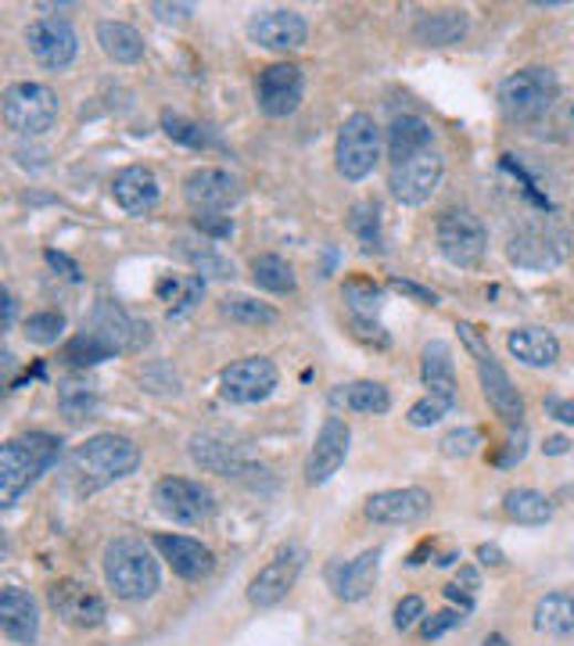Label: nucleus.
<instances>
[{"label": "nucleus", "mask_w": 574, "mask_h": 646, "mask_svg": "<svg viewBox=\"0 0 574 646\" xmlns=\"http://www.w3.org/2000/svg\"><path fill=\"white\" fill-rule=\"evenodd\" d=\"M101 567H105L108 590L126 600V604H140V600H152L161 585V571L152 546L144 539L134 535H115L105 556H101Z\"/></svg>", "instance_id": "f257e3e1"}, {"label": "nucleus", "mask_w": 574, "mask_h": 646, "mask_svg": "<svg viewBox=\"0 0 574 646\" xmlns=\"http://www.w3.org/2000/svg\"><path fill=\"white\" fill-rule=\"evenodd\" d=\"M69 467H72V475L80 478L83 492H94V489H105V485L134 475L140 467V446L126 435L101 431L72 449Z\"/></svg>", "instance_id": "f03ea898"}, {"label": "nucleus", "mask_w": 574, "mask_h": 646, "mask_svg": "<svg viewBox=\"0 0 574 646\" xmlns=\"http://www.w3.org/2000/svg\"><path fill=\"white\" fill-rule=\"evenodd\" d=\"M62 457V438L48 431H29L22 438H8L0 449V507H14L19 496L33 485L43 471H51Z\"/></svg>", "instance_id": "7ed1b4c3"}, {"label": "nucleus", "mask_w": 574, "mask_h": 646, "mask_svg": "<svg viewBox=\"0 0 574 646\" xmlns=\"http://www.w3.org/2000/svg\"><path fill=\"white\" fill-rule=\"evenodd\" d=\"M561 101V76L550 65H528L499 83V108L510 123H539Z\"/></svg>", "instance_id": "20e7f679"}, {"label": "nucleus", "mask_w": 574, "mask_h": 646, "mask_svg": "<svg viewBox=\"0 0 574 646\" xmlns=\"http://www.w3.org/2000/svg\"><path fill=\"white\" fill-rule=\"evenodd\" d=\"M0 112H4V126L11 134L36 140L58 126V94L48 83L33 80L8 83L4 94H0Z\"/></svg>", "instance_id": "39448f33"}, {"label": "nucleus", "mask_w": 574, "mask_h": 646, "mask_svg": "<svg viewBox=\"0 0 574 646\" xmlns=\"http://www.w3.org/2000/svg\"><path fill=\"white\" fill-rule=\"evenodd\" d=\"M435 241L441 259L456 270H474L489 252V227L481 223L478 212L470 209H449L438 216Z\"/></svg>", "instance_id": "423d86ee"}, {"label": "nucleus", "mask_w": 574, "mask_h": 646, "mask_svg": "<svg viewBox=\"0 0 574 646\" xmlns=\"http://www.w3.org/2000/svg\"><path fill=\"white\" fill-rule=\"evenodd\" d=\"M377 158H380V126L374 123V115H366V112L348 115L342 129H337V144H334L337 173H342L345 180L359 184L374 173Z\"/></svg>", "instance_id": "0eeeda50"}, {"label": "nucleus", "mask_w": 574, "mask_h": 646, "mask_svg": "<svg viewBox=\"0 0 574 646\" xmlns=\"http://www.w3.org/2000/svg\"><path fill=\"white\" fill-rule=\"evenodd\" d=\"M152 503L158 507L161 518H169L176 524H201L216 513V496L209 485L180 475L158 478L152 489Z\"/></svg>", "instance_id": "6e6552de"}, {"label": "nucleus", "mask_w": 574, "mask_h": 646, "mask_svg": "<svg viewBox=\"0 0 574 646\" xmlns=\"http://www.w3.org/2000/svg\"><path fill=\"white\" fill-rule=\"evenodd\" d=\"M276 381H281V371H276L273 360L244 356L238 363L223 366V374H219V395L233 406H255L262 399H270Z\"/></svg>", "instance_id": "1a4fd4ad"}, {"label": "nucleus", "mask_w": 574, "mask_h": 646, "mask_svg": "<svg viewBox=\"0 0 574 646\" xmlns=\"http://www.w3.org/2000/svg\"><path fill=\"white\" fill-rule=\"evenodd\" d=\"M441 176H446V158H441L438 148H428V152H420L414 158L392 162L388 187L403 205H424V201H431V195L441 184Z\"/></svg>", "instance_id": "9d476101"}, {"label": "nucleus", "mask_w": 574, "mask_h": 646, "mask_svg": "<svg viewBox=\"0 0 574 646\" xmlns=\"http://www.w3.org/2000/svg\"><path fill=\"white\" fill-rule=\"evenodd\" d=\"M302 94H305V76L294 62H273L255 80V105L270 119H288V115L299 112Z\"/></svg>", "instance_id": "9b49d317"}, {"label": "nucleus", "mask_w": 574, "mask_h": 646, "mask_svg": "<svg viewBox=\"0 0 574 646\" xmlns=\"http://www.w3.org/2000/svg\"><path fill=\"white\" fill-rule=\"evenodd\" d=\"M25 43H29V54L51 72H65L80 54L76 29H72L69 19H58V14H43V19L29 22Z\"/></svg>", "instance_id": "f8f14e48"}, {"label": "nucleus", "mask_w": 574, "mask_h": 646, "mask_svg": "<svg viewBox=\"0 0 574 646\" xmlns=\"http://www.w3.org/2000/svg\"><path fill=\"white\" fill-rule=\"evenodd\" d=\"M302 567H305V550L302 546H284L267 567L255 571L252 582H248V604L259 607V611H270L276 604H284L288 593L299 585Z\"/></svg>", "instance_id": "ddd939ff"}, {"label": "nucleus", "mask_w": 574, "mask_h": 646, "mask_svg": "<svg viewBox=\"0 0 574 646\" xmlns=\"http://www.w3.org/2000/svg\"><path fill=\"white\" fill-rule=\"evenodd\" d=\"M83 331L97 334L115 356H119V352H140L147 342H152V323L134 320L126 310H119V305L105 302V299H101L91 310V316L83 320Z\"/></svg>", "instance_id": "4468645a"}, {"label": "nucleus", "mask_w": 574, "mask_h": 646, "mask_svg": "<svg viewBox=\"0 0 574 646\" xmlns=\"http://www.w3.org/2000/svg\"><path fill=\"white\" fill-rule=\"evenodd\" d=\"M184 198L195 209V216H223L241 201V180L227 169L201 166L195 173H187Z\"/></svg>", "instance_id": "2eb2a0df"}, {"label": "nucleus", "mask_w": 574, "mask_h": 646, "mask_svg": "<svg viewBox=\"0 0 574 646\" xmlns=\"http://www.w3.org/2000/svg\"><path fill=\"white\" fill-rule=\"evenodd\" d=\"M190 460H195L201 471L219 475V478H248V475H262V463H255L252 457L244 452V446L230 442L223 435H212V431H201V435H190L187 442Z\"/></svg>", "instance_id": "dca6fc26"}, {"label": "nucleus", "mask_w": 574, "mask_h": 646, "mask_svg": "<svg viewBox=\"0 0 574 646\" xmlns=\"http://www.w3.org/2000/svg\"><path fill=\"white\" fill-rule=\"evenodd\" d=\"M507 259L518 270L550 273L564 262V233H556L553 227H521L518 233H510Z\"/></svg>", "instance_id": "f3484780"}, {"label": "nucleus", "mask_w": 574, "mask_h": 646, "mask_svg": "<svg viewBox=\"0 0 574 646\" xmlns=\"http://www.w3.org/2000/svg\"><path fill=\"white\" fill-rule=\"evenodd\" d=\"M248 40L262 51L288 54V51L305 48L309 25H305L302 14L291 11V8H267V11H255L252 19H248Z\"/></svg>", "instance_id": "a211bd4d"}, {"label": "nucleus", "mask_w": 574, "mask_h": 646, "mask_svg": "<svg viewBox=\"0 0 574 646\" xmlns=\"http://www.w3.org/2000/svg\"><path fill=\"white\" fill-rule=\"evenodd\" d=\"M435 499L420 485H406V489H385L366 499V521L374 524H417L431 513Z\"/></svg>", "instance_id": "6ab92c4d"}, {"label": "nucleus", "mask_w": 574, "mask_h": 646, "mask_svg": "<svg viewBox=\"0 0 574 646\" xmlns=\"http://www.w3.org/2000/svg\"><path fill=\"white\" fill-rule=\"evenodd\" d=\"M348 449H352V428L342 417H327V420H323L320 435H316L313 449H309L305 481L309 485H327L345 467Z\"/></svg>", "instance_id": "aec40b11"}, {"label": "nucleus", "mask_w": 574, "mask_h": 646, "mask_svg": "<svg viewBox=\"0 0 574 646\" xmlns=\"http://www.w3.org/2000/svg\"><path fill=\"white\" fill-rule=\"evenodd\" d=\"M48 604H51V611L58 614V618H62L65 625H72V628H97L101 622L108 618L105 600H101L97 593H91L76 579H58L48 590Z\"/></svg>", "instance_id": "412c9836"}, {"label": "nucleus", "mask_w": 574, "mask_h": 646, "mask_svg": "<svg viewBox=\"0 0 574 646\" xmlns=\"http://www.w3.org/2000/svg\"><path fill=\"white\" fill-rule=\"evenodd\" d=\"M152 546L161 553V561H169V567L180 575L184 582H201L209 579L216 571V556L205 542L190 539V535H169V532H158L152 539Z\"/></svg>", "instance_id": "4be33fe9"}, {"label": "nucleus", "mask_w": 574, "mask_h": 646, "mask_svg": "<svg viewBox=\"0 0 574 646\" xmlns=\"http://www.w3.org/2000/svg\"><path fill=\"white\" fill-rule=\"evenodd\" d=\"M0 633L19 646H36L40 639V607L33 593H25L22 585L0 590Z\"/></svg>", "instance_id": "5701e85b"}, {"label": "nucleus", "mask_w": 574, "mask_h": 646, "mask_svg": "<svg viewBox=\"0 0 574 646\" xmlns=\"http://www.w3.org/2000/svg\"><path fill=\"white\" fill-rule=\"evenodd\" d=\"M377 567H380V550H363L356 561H334L327 567V582L334 596L345 600V604H359V600L374 593Z\"/></svg>", "instance_id": "b1692460"}, {"label": "nucleus", "mask_w": 574, "mask_h": 646, "mask_svg": "<svg viewBox=\"0 0 574 646\" xmlns=\"http://www.w3.org/2000/svg\"><path fill=\"white\" fill-rule=\"evenodd\" d=\"M478 371V381H481V392L484 399H489V406L495 409V417H503L510 428H518V424H524V395L518 392V385L510 381V374L499 366L495 356L489 360H478L474 363Z\"/></svg>", "instance_id": "393cba45"}, {"label": "nucleus", "mask_w": 574, "mask_h": 646, "mask_svg": "<svg viewBox=\"0 0 574 646\" xmlns=\"http://www.w3.org/2000/svg\"><path fill=\"white\" fill-rule=\"evenodd\" d=\"M112 198L126 216H147L161 198L158 176L147 166H126L112 176Z\"/></svg>", "instance_id": "a878e982"}, {"label": "nucleus", "mask_w": 574, "mask_h": 646, "mask_svg": "<svg viewBox=\"0 0 574 646\" xmlns=\"http://www.w3.org/2000/svg\"><path fill=\"white\" fill-rule=\"evenodd\" d=\"M510 356L532 366V371H550V366L561 360V337L546 327H518L507 334Z\"/></svg>", "instance_id": "bb28decb"}, {"label": "nucleus", "mask_w": 574, "mask_h": 646, "mask_svg": "<svg viewBox=\"0 0 574 646\" xmlns=\"http://www.w3.org/2000/svg\"><path fill=\"white\" fill-rule=\"evenodd\" d=\"M420 381L431 395L441 399L460 403V388H456V363H452V348L446 342H428L420 352Z\"/></svg>", "instance_id": "cd10ccee"}, {"label": "nucleus", "mask_w": 574, "mask_h": 646, "mask_svg": "<svg viewBox=\"0 0 574 646\" xmlns=\"http://www.w3.org/2000/svg\"><path fill=\"white\" fill-rule=\"evenodd\" d=\"M334 409H348V414H388L392 409V392L380 381H348L331 392Z\"/></svg>", "instance_id": "c85d7f7f"}, {"label": "nucleus", "mask_w": 574, "mask_h": 646, "mask_svg": "<svg viewBox=\"0 0 574 646\" xmlns=\"http://www.w3.org/2000/svg\"><path fill=\"white\" fill-rule=\"evenodd\" d=\"M428 148H435L431 123L420 119V115H395L392 126H388V158L403 162V158H414Z\"/></svg>", "instance_id": "c756f323"}, {"label": "nucleus", "mask_w": 574, "mask_h": 646, "mask_svg": "<svg viewBox=\"0 0 574 646\" xmlns=\"http://www.w3.org/2000/svg\"><path fill=\"white\" fill-rule=\"evenodd\" d=\"M467 11H428L420 14L417 25H414V40L420 48H452V43H460L467 37Z\"/></svg>", "instance_id": "7c9ffc66"}, {"label": "nucleus", "mask_w": 574, "mask_h": 646, "mask_svg": "<svg viewBox=\"0 0 574 646\" xmlns=\"http://www.w3.org/2000/svg\"><path fill=\"white\" fill-rule=\"evenodd\" d=\"M532 625L542 636H556V639L571 636L574 633V596L564 590L539 596V604L532 611Z\"/></svg>", "instance_id": "2f4dec72"}, {"label": "nucleus", "mask_w": 574, "mask_h": 646, "mask_svg": "<svg viewBox=\"0 0 574 646\" xmlns=\"http://www.w3.org/2000/svg\"><path fill=\"white\" fill-rule=\"evenodd\" d=\"M97 43L119 65H137L144 58V37L129 22H115V19L97 22Z\"/></svg>", "instance_id": "473e14b6"}, {"label": "nucleus", "mask_w": 574, "mask_h": 646, "mask_svg": "<svg viewBox=\"0 0 574 646\" xmlns=\"http://www.w3.org/2000/svg\"><path fill=\"white\" fill-rule=\"evenodd\" d=\"M155 295L158 302L169 305V320L190 313L205 295V281L198 273H166L161 281L155 284Z\"/></svg>", "instance_id": "72a5a7b5"}, {"label": "nucleus", "mask_w": 574, "mask_h": 646, "mask_svg": "<svg viewBox=\"0 0 574 646\" xmlns=\"http://www.w3.org/2000/svg\"><path fill=\"white\" fill-rule=\"evenodd\" d=\"M97 406H101L97 388L86 377H65L62 385H58V409H62V417H69L72 424L91 420L97 414Z\"/></svg>", "instance_id": "f704fd0d"}, {"label": "nucleus", "mask_w": 574, "mask_h": 646, "mask_svg": "<svg viewBox=\"0 0 574 646\" xmlns=\"http://www.w3.org/2000/svg\"><path fill=\"white\" fill-rule=\"evenodd\" d=\"M161 129H166V137L184 144V148H195V152H205V148H223V140L209 126V123H195L187 119V115H176V112H161Z\"/></svg>", "instance_id": "c9c22d12"}, {"label": "nucleus", "mask_w": 574, "mask_h": 646, "mask_svg": "<svg viewBox=\"0 0 574 646\" xmlns=\"http://www.w3.org/2000/svg\"><path fill=\"white\" fill-rule=\"evenodd\" d=\"M503 513L510 521L535 528V524H546L553 518V503L539 489H510L503 496Z\"/></svg>", "instance_id": "e433bc0d"}, {"label": "nucleus", "mask_w": 574, "mask_h": 646, "mask_svg": "<svg viewBox=\"0 0 574 646\" xmlns=\"http://www.w3.org/2000/svg\"><path fill=\"white\" fill-rule=\"evenodd\" d=\"M348 230L363 244V252L380 256L385 252V233H380V205L377 201H356L348 209Z\"/></svg>", "instance_id": "4c0bfd02"}, {"label": "nucleus", "mask_w": 574, "mask_h": 646, "mask_svg": "<svg viewBox=\"0 0 574 646\" xmlns=\"http://www.w3.org/2000/svg\"><path fill=\"white\" fill-rule=\"evenodd\" d=\"M180 244V256L190 262V270H195L201 281L205 277H216V281H233V262L227 256H219L212 241H176Z\"/></svg>", "instance_id": "58836bf2"}, {"label": "nucleus", "mask_w": 574, "mask_h": 646, "mask_svg": "<svg viewBox=\"0 0 574 646\" xmlns=\"http://www.w3.org/2000/svg\"><path fill=\"white\" fill-rule=\"evenodd\" d=\"M252 281L255 288L270 291V295H291L294 291V270L291 262L281 259V256H255L252 259Z\"/></svg>", "instance_id": "ea45409f"}, {"label": "nucleus", "mask_w": 574, "mask_h": 646, "mask_svg": "<svg viewBox=\"0 0 574 646\" xmlns=\"http://www.w3.org/2000/svg\"><path fill=\"white\" fill-rule=\"evenodd\" d=\"M219 313L233 323H244V327H267V323H276V310L259 299H248V295H227L219 302Z\"/></svg>", "instance_id": "a19ab883"}, {"label": "nucleus", "mask_w": 574, "mask_h": 646, "mask_svg": "<svg viewBox=\"0 0 574 646\" xmlns=\"http://www.w3.org/2000/svg\"><path fill=\"white\" fill-rule=\"evenodd\" d=\"M112 356H115V352L105 342H101L97 334H91V331H80L76 337H69V345H65V363L69 366H80V371L105 363Z\"/></svg>", "instance_id": "79ce46f5"}, {"label": "nucleus", "mask_w": 574, "mask_h": 646, "mask_svg": "<svg viewBox=\"0 0 574 646\" xmlns=\"http://www.w3.org/2000/svg\"><path fill=\"white\" fill-rule=\"evenodd\" d=\"M65 327H69L65 313H54V310L33 313V316H25V342H33L40 348H51L65 337Z\"/></svg>", "instance_id": "37998d69"}, {"label": "nucleus", "mask_w": 574, "mask_h": 646, "mask_svg": "<svg viewBox=\"0 0 574 646\" xmlns=\"http://www.w3.org/2000/svg\"><path fill=\"white\" fill-rule=\"evenodd\" d=\"M342 295L348 302L352 316H363V320H374L380 313V288L374 281H345Z\"/></svg>", "instance_id": "c03bdc74"}, {"label": "nucleus", "mask_w": 574, "mask_h": 646, "mask_svg": "<svg viewBox=\"0 0 574 646\" xmlns=\"http://www.w3.org/2000/svg\"><path fill=\"white\" fill-rule=\"evenodd\" d=\"M456 409V403L452 399H441V395H424V399H417L414 406H409V414H406V420H409V428H435V424L441 420V417H449Z\"/></svg>", "instance_id": "a18cd8bd"}, {"label": "nucleus", "mask_w": 574, "mask_h": 646, "mask_svg": "<svg viewBox=\"0 0 574 646\" xmlns=\"http://www.w3.org/2000/svg\"><path fill=\"white\" fill-rule=\"evenodd\" d=\"M481 446V431L478 428H470V424H463V428H452L441 435V457H449V460H467V457H474Z\"/></svg>", "instance_id": "49530a36"}, {"label": "nucleus", "mask_w": 574, "mask_h": 646, "mask_svg": "<svg viewBox=\"0 0 574 646\" xmlns=\"http://www.w3.org/2000/svg\"><path fill=\"white\" fill-rule=\"evenodd\" d=\"M140 385L147 392H155V395H180V374L173 371L169 363H152V366H144L140 371Z\"/></svg>", "instance_id": "de8ad7c7"}, {"label": "nucleus", "mask_w": 574, "mask_h": 646, "mask_svg": "<svg viewBox=\"0 0 574 646\" xmlns=\"http://www.w3.org/2000/svg\"><path fill=\"white\" fill-rule=\"evenodd\" d=\"M467 622V611H438V614H428V618L420 622V639L424 643H435L452 628H460Z\"/></svg>", "instance_id": "09e8293b"}, {"label": "nucleus", "mask_w": 574, "mask_h": 646, "mask_svg": "<svg viewBox=\"0 0 574 646\" xmlns=\"http://www.w3.org/2000/svg\"><path fill=\"white\" fill-rule=\"evenodd\" d=\"M524 457H528V431H524V424H518V428H510L503 452L495 457V467H518Z\"/></svg>", "instance_id": "8fccbe9b"}, {"label": "nucleus", "mask_w": 574, "mask_h": 646, "mask_svg": "<svg viewBox=\"0 0 574 646\" xmlns=\"http://www.w3.org/2000/svg\"><path fill=\"white\" fill-rule=\"evenodd\" d=\"M424 618H428V611H424V600L420 596H403L399 604H395V628H399V633H409V628H417Z\"/></svg>", "instance_id": "3c124183"}, {"label": "nucleus", "mask_w": 574, "mask_h": 646, "mask_svg": "<svg viewBox=\"0 0 574 646\" xmlns=\"http://www.w3.org/2000/svg\"><path fill=\"white\" fill-rule=\"evenodd\" d=\"M456 331H460V342H463V348L470 352V360H489L492 356V348H489V342H484V337H481V331L474 327V323H456Z\"/></svg>", "instance_id": "603ef678"}, {"label": "nucleus", "mask_w": 574, "mask_h": 646, "mask_svg": "<svg viewBox=\"0 0 574 646\" xmlns=\"http://www.w3.org/2000/svg\"><path fill=\"white\" fill-rule=\"evenodd\" d=\"M195 227L209 241H223V238H230V233H233V219L230 216H195Z\"/></svg>", "instance_id": "864d4df0"}, {"label": "nucleus", "mask_w": 574, "mask_h": 646, "mask_svg": "<svg viewBox=\"0 0 574 646\" xmlns=\"http://www.w3.org/2000/svg\"><path fill=\"white\" fill-rule=\"evenodd\" d=\"M352 331H356V337H363V342H374L377 348H388L392 337L385 334V327L374 320H363V316H352Z\"/></svg>", "instance_id": "5fc2aeb1"}, {"label": "nucleus", "mask_w": 574, "mask_h": 646, "mask_svg": "<svg viewBox=\"0 0 574 646\" xmlns=\"http://www.w3.org/2000/svg\"><path fill=\"white\" fill-rule=\"evenodd\" d=\"M392 291H399V295L414 299V302H420V305H438V295H435L431 288L414 284V281H403V277H395V281H392Z\"/></svg>", "instance_id": "6e6d98bb"}, {"label": "nucleus", "mask_w": 574, "mask_h": 646, "mask_svg": "<svg viewBox=\"0 0 574 646\" xmlns=\"http://www.w3.org/2000/svg\"><path fill=\"white\" fill-rule=\"evenodd\" d=\"M542 406H546V417L574 428V399H564V395H546V403Z\"/></svg>", "instance_id": "4d7b16f0"}, {"label": "nucleus", "mask_w": 574, "mask_h": 646, "mask_svg": "<svg viewBox=\"0 0 574 646\" xmlns=\"http://www.w3.org/2000/svg\"><path fill=\"white\" fill-rule=\"evenodd\" d=\"M147 11H152L158 22H187L190 14H195V4H161V0H155Z\"/></svg>", "instance_id": "13d9d810"}, {"label": "nucleus", "mask_w": 574, "mask_h": 646, "mask_svg": "<svg viewBox=\"0 0 574 646\" xmlns=\"http://www.w3.org/2000/svg\"><path fill=\"white\" fill-rule=\"evenodd\" d=\"M14 162H19L22 169H40V166H48V152H40V148H14Z\"/></svg>", "instance_id": "bf43d9fd"}, {"label": "nucleus", "mask_w": 574, "mask_h": 646, "mask_svg": "<svg viewBox=\"0 0 574 646\" xmlns=\"http://www.w3.org/2000/svg\"><path fill=\"white\" fill-rule=\"evenodd\" d=\"M478 561H481L484 567H503V564H507V556H503V550L495 546V542H481V546H478Z\"/></svg>", "instance_id": "052dcab7"}, {"label": "nucleus", "mask_w": 574, "mask_h": 646, "mask_svg": "<svg viewBox=\"0 0 574 646\" xmlns=\"http://www.w3.org/2000/svg\"><path fill=\"white\" fill-rule=\"evenodd\" d=\"M571 438L567 435H550L546 442H542V452H546V457H567L571 452Z\"/></svg>", "instance_id": "680f3d73"}, {"label": "nucleus", "mask_w": 574, "mask_h": 646, "mask_svg": "<svg viewBox=\"0 0 574 646\" xmlns=\"http://www.w3.org/2000/svg\"><path fill=\"white\" fill-rule=\"evenodd\" d=\"M48 262H51V267H54V270H65V277H72V281H76V277H80V273H76V267H72V262H69L65 256H58V252H48Z\"/></svg>", "instance_id": "e2e57ef3"}, {"label": "nucleus", "mask_w": 574, "mask_h": 646, "mask_svg": "<svg viewBox=\"0 0 574 646\" xmlns=\"http://www.w3.org/2000/svg\"><path fill=\"white\" fill-rule=\"evenodd\" d=\"M14 313H19V302H14V295L4 288V331L14 327Z\"/></svg>", "instance_id": "0e129e2a"}, {"label": "nucleus", "mask_w": 574, "mask_h": 646, "mask_svg": "<svg viewBox=\"0 0 574 646\" xmlns=\"http://www.w3.org/2000/svg\"><path fill=\"white\" fill-rule=\"evenodd\" d=\"M456 585H463L467 593H474L478 585H481V582H478V571H474V567H463V571H460V579H456Z\"/></svg>", "instance_id": "69168bd1"}, {"label": "nucleus", "mask_w": 574, "mask_h": 646, "mask_svg": "<svg viewBox=\"0 0 574 646\" xmlns=\"http://www.w3.org/2000/svg\"><path fill=\"white\" fill-rule=\"evenodd\" d=\"M484 646H507V639L495 633V636H489V639H484Z\"/></svg>", "instance_id": "338daca9"}, {"label": "nucleus", "mask_w": 574, "mask_h": 646, "mask_svg": "<svg viewBox=\"0 0 574 646\" xmlns=\"http://www.w3.org/2000/svg\"><path fill=\"white\" fill-rule=\"evenodd\" d=\"M567 123H571V129H574V105H571V112H567Z\"/></svg>", "instance_id": "774afa93"}]
</instances>
